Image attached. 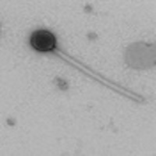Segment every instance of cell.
<instances>
[{"label":"cell","instance_id":"cell-1","mask_svg":"<svg viewBox=\"0 0 156 156\" xmlns=\"http://www.w3.org/2000/svg\"><path fill=\"white\" fill-rule=\"evenodd\" d=\"M30 44L33 48L41 52L52 51L56 47V38L47 30H37L32 33Z\"/></svg>","mask_w":156,"mask_h":156}]
</instances>
